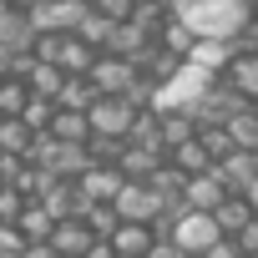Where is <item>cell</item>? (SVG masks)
<instances>
[{
    "instance_id": "cb8c5ba5",
    "label": "cell",
    "mask_w": 258,
    "mask_h": 258,
    "mask_svg": "<svg viewBox=\"0 0 258 258\" xmlns=\"http://www.w3.org/2000/svg\"><path fill=\"white\" fill-rule=\"evenodd\" d=\"M157 116H162V142H167V152H172L177 142H187V137L198 132L192 111H182V106H177V111H157Z\"/></svg>"
},
{
    "instance_id": "ba28073f",
    "label": "cell",
    "mask_w": 258,
    "mask_h": 258,
    "mask_svg": "<svg viewBox=\"0 0 258 258\" xmlns=\"http://www.w3.org/2000/svg\"><path fill=\"white\" fill-rule=\"evenodd\" d=\"M121 182H126V177H121L116 162H91V167L76 177V187H81L86 203H111V198L121 192Z\"/></svg>"
},
{
    "instance_id": "e0dca14e",
    "label": "cell",
    "mask_w": 258,
    "mask_h": 258,
    "mask_svg": "<svg viewBox=\"0 0 258 258\" xmlns=\"http://www.w3.org/2000/svg\"><path fill=\"white\" fill-rule=\"evenodd\" d=\"M167 162H172V167H182L187 177H192V172H208V167H213V157H208V147H203V137H198V132H192L187 142H177V147L167 152Z\"/></svg>"
},
{
    "instance_id": "ac0fdd59",
    "label": "cell",
    "mask_w": 258,
    "mask_h": 258,
    "mask_svg": "<svg viewBox=\"0 0 258 258\" xmlns=\"http://www.w3.org/2000/svg\"><path fill=\"white\" fill-rule=\"evenodd\" d=\"M213 218H218V228H223L228 238H238V233H243V223L253 218V208H248V198H243V192H228V198L213 208Z\"/></svg>"
},
{
    "instance_id": "6da1fadb",
    "label": "cell",
    "mask_w": 258,
    "mask_h": 258,
    "mask_svg": "<svg viewBox=\"0 0 258 258\" xmlns=\"http://www.w3.org/2000/svg\"><path fill=\"white\" fill-rule=\"evenodd\" d=\"M198 41H238L253 21V0H172Z\"/></svg>"
},
{
    "instance_id": "4316f807",
    "label": "cell",
    "mask_w": 258,
    "mask_h": 258,
    "mask_svg": "<svg viewBox=\"0 0 258 258\" xmlns=\"http://www.w3.org/2000/svg\"><path fill=\"white\" fill-rule=\"evenodd\" d=\"M228 137L238 147H258V106H243L233 121H228Z\"/></svg>"
},
{
    "instance_id": "d590c367",
    "label": "cell",
    "mask_w": 258,
    "mask_h": 258,
    "mask_svg": "<svg viewBox=\"0 0 258 258\" xmlns=\"http://www.w3.org/2000/svg\"><path fill=\"white\" fill-rule=\"evenodd\" d=\"M238 248H243V253H258V213L243 223V233H238Z\"/></svg>"
},
{
    "instance_id": "7a4b0ae2",
    "label": "cell",
    "mask_w": 258,
    "mask_h": 258,
    "mask_svg": "<svg viewBox=\"0 0 258 258\" xmlns=\"http://www.w3.org/2000/svg\"><path fill=\"white\" fill-rule=\"evenodd\" d=\"M213 81H218V71H213V66H203V61L182 56V61H177V71H172L162 86H152L147 106H152V111H177V106L187 111V106H192V101H198Z\"/></svg>"
},
{
    "instance_id": "d6a6232c",
    "label": "cell",
    "mask_w": 258,
    "mask_h": 258,
    "mask_svg": "<svg viewBox=\"0 0 258 258\" xmlns=\"http://www.w3.org/2000/svg\"><path fill=\"white\" fill-rule=\"evenodd\" d=\"M91 11H101V16H111V21H126L137 11V0H91Z\"/></svg>"
},
{
    "instance_id": "7c38bea8",
    "label": "cell",
    "mask_w": 258,
    "mask_h": 258,
    "mask_svg": "<svg viewBox=\"0 0 258 258\" xmlns=\"http://www.w3.org/2000/svg\"><path fill=\"white\" fill-rule=\"evenodd\" d=\"M223 81H228V86H238L248 101H258V51L238 46V51L228 56V66H223Z\"/></svg>"
},
{
    "instance_id": "f546056e",
    "label": "cell",
    "mask_w": 258,
    "mask_h": 258,
    "mask_svg": "<svg viewBox=\"0 0 258 258\" xmlns=\"http://www.w3.org/2000/svg\"><path fill=\"white\" fill-rule=\"evenodd\" d=\"M111 26H116L111 16H101V11H91V16H86V21L76 26V36H81L86 46H96V51H101V46H106V36H111Z\"/></svg>"
},
{
    "instance_id": "60d3db41",
    "label": "cell",
    "mask_w": 258,
    "mask_h": 258,
    "mask_svg": "<svg viewBox=\"0 0 258 258\" xmlns=\"http://www.w3.org/2000/svg\"><path fill=\"white\" fill-rule=\"evenodd\" d=\"M243 258H258V253H243Z\"/></svg>"
},
{
    "instance_id": "83f0119b",
    "label": "cell",
    "mask_w": 258,
    "mask_h": 258,
    "mask_svg": "<svg viewBox=\"0 0 258 258\" xmlns=\"http://www.w3.org/2000/svg\"><path fill=\"white\" fill-rule=\"evenodd\" d=\"M51 116H56V96H36V91H31V101H26L21 121L31 126V132H46V126H51Z\"/></svg>"
},
{
    "instance_id": "4fadbf2b",
    "label": "cell",
    "mask_w": 258,
    "mask_h": 258,
    "mask_svg": "<svg viewBox=\"0 0 258 258\" xmlns=\"http://www.w3.org/2000/svg\"><path fill=\"white\" fill-rule=\"evenodd\" d=\"M162 162H167V147H147V142H126L121 157H116L121 177H152Z\"/></svg>"
},
{
    "instance_id": "484cf974",
    "label": "cell",
    "mask_w": 258,
    "mask_h": 258,
    "mask_svg": "<svg viewBox=\"0 0 258 258\" xmlns=\"http://www.w3.org/2000/svg\"><path fill=\"white\" fill-rule=\"evenodd\" d=\"M31 101V86L21 76H0V116H21Z\"/></svg>"
},
{
    "instance_id": "2e32d148",
    "label": "cell",
    "mask_w": 258,
    "mask_h": 258,
    "mask_svg": "<svg viewBox=\"0 0 258 258\" xmlns=\"http://www.w3.org/2000/svg\"><path fill=\"white\" fill-rule=\"evenodd\" d=\"M147 46H152V36H147L132 16H126V21H116V26H111V36H106V46H101V51H116V56H132V61H137Z\"/></svg>"
},
{
    "instance_id": "f1b7e54d",
    "label": "cell",
    "mask_w": 258,
    "mask_h": 258,
    "mask_svg": "<svg viewBox=\"0 0 258 258\" xmlns=\"http://www.w3.org/2000/svg\"><path fill=\"white\" fill-rule=\"evenodd\" d=\"M81 218H86V228H91L96 238H111V228L121 223V213H116L111 203H86V213H81Z\"/></svg>"
},
{
    "instance_id": "7402d4cb",
    "label": "cell",
    "mask_w": 258,
    "mask_h": 258,
    "mask_svg": "<svg viewBox=\"0 0 258 258\" xmlns=\"http://www.w3.org/2000/svg\"><path fill=\"white\" fill-rule=\"evenodd\" d=\"M16 228H21L31 243H46V238H51V228H56V218L46 213V203H26V208H21V218H16Z\"/></svg>"
},
{
    "instance_id": "74e56055",
    "label": "cell",
    "mask_w": 258,
    "mask_h": 258,
    "mask_svg": "<svg viewBox=\"0 0 258 258\" xmlns=\"http://www.w3.org/2000/svg\"><path fill=\"white\" fill-rule=\"evenodd\" d=\"M243 198H248V208H253V213H258V177H253V182H248V187H243Z\"/></svg>"
},
{
    "instance_id": "f35d334b",
    "label": "cell",
    "mask_w": 258,
    "mask_h": 258,
    "mask_svg": "<svg viewBox=\"0 0 258 258\" xmlns=\"http://www.w3.org/2000/svg\"><path fill=\"white\" fill-rule=\"evenodd\" d=\"M11 6H16V11H36V6H41V0H11Z\"/></svg>"
},
{
    "instance_id": "ab89813d",
    "label": "cell",
    "mask_w": 258,
    "mask_h": 258,
    "mask_svg": "<svg viewBox=\"0 0 258 258\" xmlns=\"http://www.w3.org/2000/svg\"><path fill=\"white\" fill-rule=\"evenodd\" d=\"M253 26H258V0H253Z\"/></svg>"
},
{
    "instance_id": "5b68a950",
    "label": "cell",
    "mask_w": 258,
    "mask_h": 258,
    "mask_svg": "<svg viewBox=\"0 0 258 258\" xmlns=\"http://www.w3.org/2000/svg\"><path fill=\"white\" fill-rule=\"evenodd\" d=\"M111 208H116L126 223H157V218H162V198L152 192V182H147V177H126V182H121V192L111 198Z\"/></svg>"
},
{
    "instance_id": "277c9868",
    "label": "cell",
    "mask_w": 258,
    "mask_h": 258,
    "mask_svg": "<svg viewBox=\"0 0 258 258\" xmlns=\"http://www.w3.org/2000/svg\"><path fill=\"white\" fill-rule=\"evenodd\" d=\"M137 111H142L137 96H96L86 106V121H91V132H101V137H126L132 121H137Z\"/></svg>"
},
{
    "instance_id": "1f68e13d",
    "label": "cell",
    "mask_w": 258,
    "mask_h": 258,
    "mask_svg": "<svg viewBox=\"0 0 258 258\" xmlns=\"http://www.w3.org/2000/svg\"><path fill=\"white\" fill-rule=\"evenodd\" d=\"M26 203H31V198H26V192H21L16 182H0V223H16Z\"/></svg>"
},
{
    "instance_id": "5bb4252c",
    "label": "cell",
    "mask_w": 258,
    "mask_h": 258,
    "mask_svg": "<svg viewBox=\"0 0 258 258\" xmlns=\"http://www.w3.org/2000/svg\"><path fill=\"white\" fill-rule=\"evenodd\" d=\"M218 172H223V182H228L233 192H243V187L258 177V147H233V152L218 162Z\"/></svg>"
},
{
    "instance_id": "9a60e30c",
    "label": "cell",
    "mask_w": 258,
    "mask_h": 258,
    "mask_svg": "<svg viewBox=\"0 0 258 258\" xmlns=\"http://www.w3.org/2000/svg\"><path fill=\"white\" fill-rule=\"evenodd\" d=\"M91 61H96V46H86L76 31H66V36H61V46H56V66H61L66 76H86V71H91Z\"/></svg>"
},
{
    "instance_id": "ffe728a7",
    "label": "cell",
    "mask_w": 258,
    "mask_h": 258,
    "mask_svg": "<svg viewBox=\"0 0 258 258\" xmlns=\"http://www.w3.org/2000/svg\"><path fill=\"white\" fill-rule=\"evenodd\" d=\"M46 132H51V137H66V142H86V137H91V121H86V111L56 106V116H51Z\"/></svg>"
},
{
    "instance_id": "8d00e7d4",
    "label": "cell",
    "mask_w": 258,
    "mask_h": 258,
    "mask_svg": "<svg viewBox=\"0 0 258 258\" xmlns=\"http://www.w3.org/2000/svg\"><path fill=\"white\" fill-rule=\"evenodd\" d=\"M81 258H116V248H111V243H106V238H96V243H91V248H86V253H81Z\"/></svg>"
},
{
    "instance_id": "e575fe53",
    "label": "cell",
    "mask_w": 258,
    "mask_h": 258,
    "mask_svg": "<svg viewBox=\"0 0 258 258\" xmlns=\"http://www.w3.org/2000/svg\"><path fill=\"white\" fill-rule=\"evenodd\" d=\"M203 258H243V248H238V238H218Z\"/></svg>"
},
{
    "instance_id": "d4e9b609",
    "label": "cell",
    "mask_w": 258,
    "mask_h": 258,
    "mask_svg": "<svg viewBox=\"0 0 258 258\" xmlns=\"http://www.w3.org/2000/svg\"><path fill=\"white\" fill-rule=\"evenodd\" d=\"M31 126L21 121V116H0V152H16V157H26V147H31Z\"/></svg>"
},
{
    "instance_id": "b9f144b4",
    "label": "cell",
    "mask_w": 258,
    "mask_h": 258,
    "mask_svg": "<svg viewBox=\"0 0 258 258\" xmlns=\"http://www.w3.org/2000/svg\"><path fill=\"white\" fill-rule=\"evenodd\" d=\"M253 106H258V101H253Z\"/></svg>"
},
{
    "instance_id": "44dd1931",
    "label": "cell",
    "mask_w": 258,
    "mask_h": 258,
    "mask_svg": "<svg viewBox=\"0 0 258 258\" xmlns=\"http://www.w3.org/2000/svg\"><path fill=\"white\" fill-rule=\"evenodd\" d=\"M61 81H66V71H61L56 61H36V56H31V71H26V86H31L36 96H56V91H61Z\"/></svg>"
},
{
    "instance_id": "d6986e66",
    "label": "cell",
    "mask_w": 258,
    "mask_h": 258,
    "mask_svg": "<svg viewBox=\"0 0 258 258\" xmlns=\"http://www.w3.org/2000/svg\"><path fill=\"white\" fill-rule=\"evenodd\" d=\"M157 46H162V51H172V56H187V51L198 46V36H192V31H187V21L172 11V16L162 21V31H157Z\"/></svg>"
},
{
    "instance_id": "836d02e7",
    "label": "cell",
    "mask_w": 258,
    "mask_h": 258,
    "mask_svg": "<svg viewBox=\"0 0 258 258\" xmlns=\"http://www.w3.org/2000/svg\"><path fill=\"white\" fill-rule=\"evenodd\" d=\"M31 238L16 228V223H0V253H16V248H26Z\"/></svg>"
},
{
    "instance_id": "4dcf8cb0",
    "label": "cell",
    "mask_w": 258,
    "mask_h": 258,
    "mask_svg": "<svg viewBox=\"0 0 258 258\" xmlns=\"http://www.w3.org/2000/svg\"><path fill=\"white\" fill-rule=\"evenodd\" d=\"M198 137H203V147H208V157H213V167H218V162H223V157H228V152L238 147V142L228 137V126H198Z\"/></svg>"
},
{
    "instance_id": "9c48e42d",
    "label": "cell",
    "mask_w": 258,
    "mask_h": 258,
    "mask_svg": "<svg viewBox=\"0 0 258 258\" xmlns=\"http://www.w3.org/2000/svg\"><path fill=\"white\" fill-rule=\"evenodd\" d=\"M228 192H233V187L223 182V172H218V167H208V172H192V177H187V187H182V203H187V208H203V213H213V208H218Z\"/></svg>"
},
{
    "instance_id": "8fae6325",
    "label": "cell",
    "mask_w": 258,
    "mask_h": 258,
    "mask_svg": "<svg viewBox=\"0 0 258 258\" xmlns=\"http://www.w3.org/2000/svg\"><path fill=\"white\" fill-rule=\"evenodd\" d=\"M106 243L116 248V258H147L152 243H157V228H152V223H126V218H121Z\"/></svg>"
},
{
    "instance_id": "3957f363",
    "label": "cell",
    "mask_w": 258,
    "mask_h": 258,
    "mask_svg": "<svg viewBox=\"0 0 258 258\" xmlns=\"http://www.w3.org/2000/svg\"><path fill=\"white\" fill-rule=\"evenodd\" d=\"M243 106H253V101H248L238 86H228V81L218 76V81H213V86H208V91H203L187 111H192V121H198V126H228Z\"/></svg>"
},
{
    "instance_id": "52a82bcc",
    "label": "cell",
    "mask_w": 258,
    "mask_h": 258,
    "mask_svg": "<svg viewBox=\"0 0 258 258\" xmlns=\"http://www.w3.org/2000/svg\"><path fill=\"white\" fill-rule=\"evenodd\" d=\"M0 46L16 51V56H31L36 51V21H31V11H16L11 0L0 6Z\"/></svg>"
},
{
    "instance_id": "30bf717a",
    "label": "cell",
    "mask_w": 258,
    "mask_h": 258,
    "mask_svg": "<svg viewBox=\"0 0 258 258\" xmlns=\"http://www.w3.org/2000/svg\"><path fill=\"white\" fill-rule=\"evenodd\" d=\"M46 243L56 248V258H81V253L96 243V233L86 228V218H56V228H51Z\"/></svg>"
},
{
    "instance_id": "603a6c76",
    "label": "cell",
    "mask_w": 258,
    "mask_h": 258,
    "mask_svg": "<svg viewBox=\"0 0 258 258\" xmlns=\"http://www.w3.org/2000/svg\"><path fill=\"white\" fill-rule=\"evenodd\" d=\"M91 101H96L91 76H66V81H61V91H56V106H71V111H86Z\"/></svg>"
},
{
    "instance_id": "8992f818",
    "label": "cell",
    "mask_w": 258,
    "mask_h": 258,
    "mask_svg": "<svg viewBox=\"0 0 258 258\" xmlns=\"http://www.w3.org/2000/svg\"><path fill=\"white\" fill-rule=\"evenodd\" d=\"M91 16V0H41V6L31 11V21H36V31H76L81 21Z\"/></svg>"
}]
</instances>
